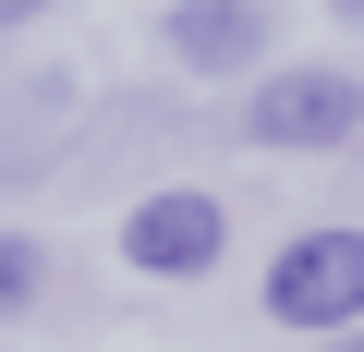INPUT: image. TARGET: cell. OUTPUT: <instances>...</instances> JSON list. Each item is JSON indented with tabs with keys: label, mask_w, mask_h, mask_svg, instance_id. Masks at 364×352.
I'll list each match as a JSON object with an SVG mask.
<instances>
[{
	"label": "cell",
	"mask_w": 364,
	"mask_h": 352,
	"mask_svg": "<svg viewBox=\"0 0 364 352\" xmlns=\"http://www.w3.org/2000/svg\"><path fill=\"white\" fill-rule=\"evenodd\" d=\"M316 352H364V328H340V340H316Z\"/></svg>",
	"instance_id": "7"
},
{
	"label": "cell",
	"mask_w": 364,
	"mask_h": 352,
	"mask_svg": "<svg viewBox=\"0 0 364 352\" xmlns=\"http://www.w3.org/2000/svg\"><path fill=\"white\" fill-rule=\"evenodd\" d=\"M37 13H49V0H0V25H37Z\"/></svg>",
	"instance_id": "6"
},
{
	"label": "cell",
	"mask_w": 364,
	"mask_h": 352,
	"mask_svg": "<svg viewBox=\"0 0 364 352\" xmlns=\"http://www.w3.org/2000/svg\"><path fill=\"white\" fill-rule=\"evenodd\" d=\"M267 316L279 328H364V231H304V243H279V267H267Z\"/></svg>",
	"instance_id": "1"
},
{
	"label": "cell",
	"mask_w": 364,
	"mask_h": 352,
	"mask_svg": "<svg viewBox=\"0 0 364 352\" xmlns=\"http://www.w3.org/2000/svg\"><path fill=\"white\" fill-rule=\"evenodd\" d=\"M267 49V13H255V0H182V13H170V61L182 73H243Z\"/></svg>",
	"instance_id": "4"
},
{
	"label": "cell",
	"mask_w": 364,
	"mask_h": 352,
	"mask_svg": "<svg viewBox=\"0 0 364 352\" xmlns=\"http://www.w3.org/2000/svg\"><path fill=\"white\" fill-rule=\"evenodd\" d=\"M243 134H255V146H352V134H364V85H352V73H328V61L267 73V85H255V110H243Z\"/></svg>",
	"instance_id": "2"
},
{
	"label": "cell",
	"mask_w": 364,
	"mask_h": 352,
	"mask_svg": "<svg viewBox=\"0 0 364 352\" xmlns=\"http://www.w3.org/2000/svg\"><path fill=\"white\" fill-rule=\"evenodd\" d=\"M328 13H340V25H364V0H328Z\"/></svg>",
	"instance_id": "8"
},
{
	"label": "cell",
	"mask_w": 364,
	"mask_h": 352,
	"mask_svg": "<svg viewBox=\"0 0 364 352\" xmlns=\"http://www.w3.org/2000/svg\"><path fill=\"white\" fill-rule=\"evenodd\" d=\"M37 292H49V255H37L25 231H0V316H25Z\"/></svg>",
	"instance_id": "5"
},
{
	"label": "cell",
	"mask_w": 364,
	"mask_h": 352,
	"mask_svg": "<svg viewBox=\"0 0 364 352\" xmlns=\"http://www.w3.org/2000/svg\"><path fill=\"white\" fill-rule=\"evenodd\" d=\"M122 255H134L146 279H195V267L231 255V207H219V195H146V207L122 219Z\"/></svg>",
	"instance_id": "3"
}]
</instances>
